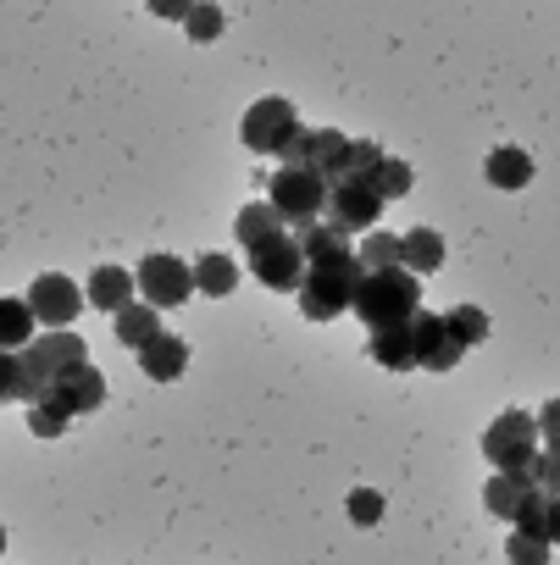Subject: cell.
<instances>
[{"label":"cell","instance_id":"6da1fadb","mask_svg":"<svg viewBox=\"0 0 560 565\" xmlns=\"http://www.w3.org/2000/svg\"><path fill=\"white\" fill-rule=\"evenodd\" d=\"M350 311H356L367 328H394V322H411V317L422 311V282H416L411 271H400V266H389V271H361Z\"/></svg>","mask_w":560,"mask_h":565},{"label":"cell","instance_id":"7a4b0ae2","mask_svg":"<svg viewBox=\"0 0 560 565\" xmlns=\"http://www.w3.org/2000/svg\"><path fill=\"white\" fill-rule=\"evenodd\" d=\"M356 282H361L356 255L328 260V266H306L300 289H295V295H300V317H306V322H334V317H345L350 300H356Z\"/></svg>","mask_w":560,"mask_h":565},{"label":"cell","instance_id":"3957f363","mask_svg":"<svg viewBox=\"0 0 560 565\" xmlns=\"http://www.w3.org/2000/svg\"><path fill=\"white\" fill-rule=\"evenodd\" d=\"M266 205L284 216V227H311V222H323V205H328V183L323 178H311V172H272V189H266Z\"/></svg>","mask_w":560,"mask_h":565},{"label":"cell","instance_id":"277c9868","mask_svg":"<svg viewBox=\"0 0 560 565\" xmlns=\"http://www.w3.org/2000/svg\"><path fill=\"white\" fill-rule=\"evenodd\" d=\"M483 455L494 460V471H521L532 455H538V422L527 411H505L488 433H483Z\"/></svg>","mask_w":560,"mask_h":565},{"label":"cell","instance_id":"5b68a950","mask_svg":"<svg viewBox=\"0 0 560 565\" xmlns=\"http://www.w3.org/2000/svg\"><path fill=\"white\" fill-rule=\"evenodd\" d=\"M244 145L255 150V156H277L295 134H300V111H295V100H277V95H266V100H255L250 111H244Z\"/></svg>","mask_w":560,"mask_h":565},{"label":"cell","instance_id":"8992f818","mask_svg":"<svg viewBox=\"0 0 560 565\" xmlns=\"http://www.w3.org/2000/svg\"><path fill=\"white\" fill-rule=\"evenodd\" d=\"M345 145L350 139H339L334 128H300L284 150H277V161H284L289 172H311V178L334 183L339 178V161H345Z\"/></svg>","mask_w":560,"mask_h":565},{"label":"cell","instance_id":"52a82bcc","mask_svg":"<svg viewBox=\"0 0 560 565\" xmlns=\"http://www.w3.org/2000/svg\"><path fill=\"white\" fill-rule=\"evenodd\" d=\"M250 277L266 282V289H277V295H295L300 277H306V255H300L295 233H277V238L255 244L250 249Z\"/></svg>","mask_w":560,"mask_h":565},{"label":"cell","instance_id":"ba28073f","mask_svg":"<svg viewBox=\"0 0 560 565\" xmlns=\"http://www.w3.org/2000/svg\"><path fill=\"white\" fill-rule=\"evenodd\" d=\"M134 282L145 289V306H156V311L189 306V295H194V277H189V266L178 255H145L139 271H134Z\"/></svg>","mask_w":560,"mask_h":565},{"label":"cell","instance_id":"9c48e42d","mask_svg":"<svg viewBox=\"0 0 560 565\" xmlns=\"http://www.w3.org/2000/svg\"><path fill=\"white\" fill-rule=\"evenodd\" d=\"M84 311V289L73 277H62V271H45V277H34V289H29V317H34V328L45 322L51 333L56 328H73V317Z\"/></svg>","mask_w":560,"mask_h":565},{"label":"cell","instance_id":"30bf717a","mask_svg":"<svg viewBox=\"0 0 560 565\" xmlns=\"http://www.w3.org/2000/svg\"><path fill=\"white\" fill-rule=\"evenodd\" d=\"M40 405L62 411L67 422H73V416H89V411H101V405H106V377H101L89 361H84V366H67V372H56V377H51V394H45Z\"/></svg>","mask_w":560,"mask_h":565},{"label":"cell","instance_id":"8fae6325","mask_svg":"<svg viewBox=\"0 0 560 565\" xmlns=\"http://www.w3.org/2000/svg\"><path fill=\"white\" fill-rule=\"evenodd\" d=\"M378 211H383V200L367 189V183H328V205H323V222L334 227V233H372V222H378Z\"/></svg>","mask_w":560,"mask_h":565},{"label":"cell","instance_id":"7c38bea8","mask_svg":"<svg viewBox=\"0 0 560 565\" xmlns=\"http://www.w3.org/2000/svg\"><path fill=\"white\" fill-rule=\"evenodd\" d=\"M411 355H416V366H427V372H455L466 350L455 344V333L444 328V317L416 311V317H411Z\"/></svg>","mask_w":560,"mask_h":565},{"label":"cell","instance_id":"4fadbf2b","mask_svg":"<svg viewBox=\"0 0 560 565\" xmlns=\"http://www.w3.org/2000/svg\"><path fill=\"white\" fill-rule=\"evenodd\" d=\"M139 372L150 383H178L189 372V344L178 333H156L150 344H139Z\"/></svg>","mask_w":560,"mask_h":565},{"label":"cell","instance_id":"5bb4252c","mask_svg":"<svg viewBox=\"0 0 560 565\" xmlns=\"http://www.w3.org/2000/svg\"><path fill=\"white\" fill-rule=\"evenodd\" d=\"M510 521H516L521 537L554 543V537H560V499H554L549 488H527V499H521V510H516Z\"/></svg>","mask_w":560,"mask_h":565},{"label":"cell","instance_id":"9a60e30c","mask_svg":"<svg viewBox=\"0 0 560 565\" xmlns=\"http://www.w3.org/2000/svg\"><path fill=\"white\" fill-rule=\"evenodd\" d=\"M23 355H29L45 377H56V372H67V366H84V361H89V355H84V339H78V333H67V328H56V333L34 339Z\"/></svg>","mask_w":560,"mask_h":565},{"label":"cell","instance_id":"2e32d148","mask_svg":"<svg viewBox=\"0 0 560 565\" xmlns=\"http://www.w3.org/2000/svg\"><path fill=\"white\" fill-rule=\"evenodd\" d=\"M84 306H95V311H123V306H134V271H123V266H95V277H89V289H84Z\"/></svg>","mask_w":560,"mask_h":565},{"label":"cell","instance_id":"e0dca14e","mask_svg":"<svg viewBox=\"0 0 560 565\" xmlns=\"http://www.w3.org/2000/svg\"><path fill=\"white\" fill-rule=\"evenodd\" d=\"M439 266H444V238H439L433 227H416V233L400 238V271H411V277L422 282V277H433Z\"/></svg>","mask_w":560,"mask_h":565},{"label":"cell","instance_id":"ac0fdd59","mask_svg":"<svg viewBox=\"0 0 560 565\" xmlns=\"http://www.w3.org/2000/svg\"><path fill=\"white\" fill-rule=\"evenodd\" d=\"M189 277H194V289H200L205 300H222V295L239 289V266H233L228 255H216V249H205V255L189 266Z\"/></svg>","mask_w":560,"mask_h":565},{"label":"cell","instance_id":"d6986e66","mask_svg":"<svg viewBox=\"0 0 560 565\" xmlns=\"http://www.w3.org/2000/svg\"><path fill=\"white\" fill-rule=\"evenodd\" d=\"M295 244H300L306 266H328V260H345V255H356V249H350V238H345V233H334L328 222H311V227H300V233H295Z\"/></svg>","mask_w":560,"mask_h":565},{"label":"cell","instance_id":"ffe728a7","mask_svg":"<svg viewBox=\"0 0 560 565\" xmlns=\"http://www.w3.org/2000/svg\"><path fill=\"white\" fill-rule=\"evenodd\" d=\"M372 361L389 366V372H411V366H416V355H411V322L372 328Z\"/></svg>","mask_w":560,"mask_h":565},{"label":"cell","instance_id":"44dd1931","mask_svg":"<svg viewBox=\"0 0 560 565\" xmlns=\"http://www.w3.org/2000/svg\"><path fill=\"white\" fill-rule=\"evenodd\" d=\"M277 233H289V227H284V216H277L266 200H261V205H244V211L233 216V238H239L244 249H255V244H266V238H277Z\"/></svg>","mask_w":560,"mask_h":565},{"label":"cell","instance_id":"7402d4cb","mask_svg":"<svg viewBox=\"0 0 560 565\" xmlns=\"http://www.w3.org/2000/svg\"><path fill=\"white\" fill-rule=\"evenodd\" d=\"M488 183L494 189H521V183H532V156L527 150H516V145H499L494 156H488Z\"/></svg>","mask_w":560,"mask_h":565},{"label":"cell","instance_id":"603a6c76","mask_svg":"<svg viewBox=\"0 0 560 565\" xmlns=\"http://www.w3.org/2000/svg\"><path fill=\"white\" fill-rule=\"evenodd\" d=\"M112 322H117V344H128V350H139V344H150L161 333V311L156 306H123Z\"/></svg>","mask_w":560,"mask_h":565},{"label":"cell","instance_id":"cb8c5ba5","mask_svg":"<svg viewBox=\"0 0 560 565\" xmlns=\"http://www.w3.org/2000/svg\"><path fill=\"white\" fill-rule=\"evenodd\" d=\"M34 344V317H29V300H0V350H29Z\"/></svg>","mask_w":560,"mask_h":565},{"label":"cell","instance_id":"d4e9b609","mask_svg":"<svg viewBox=\"0 0 560 565\" xmlns=\"http://www.w3.org/2000/svg\"><path fill=\"white\" fill-rule=\"evenodd\" d=\"M521 499H527V482L510 477V471L488 477V488H483V504H488V515H499V521H510V515L521 510Z\"/></svg>","mask_w":560,"mask_h":565},{"label":"cell","instance_id":"484cf974","mask_svg":"<svg viewBox=\"0 0 560 565\" xmlns=\"http://www.w3.org/2000/svg\"><path fill=\"white\" fill-rule=\"evenodd\" d=\"M378 161H383V145L356 139V145H345V161H339V178H334V183H367Z\"/></svg>","mask_w":560,"mask_h":565},{"label":"cell","instance_id":"4316f807","mask_svg":"<svg viewBox=\"0 0 560 565\" xmlns=\"http://www.w3.org/2000/svg\"><path fill=\"white\" fill-rule=\"evenodd\" d=\"M367 189H372L378 200H400V194H411V167H405L400 156H383V161L372 167Z\"/></svg>","mask_w":560,"mask_h":565},{"label":"cell","instance_id":"83f0119b","mask_svg":"<svg viewBox=\"0 0 560 565\" xmlns=\"http://www.w3.org/2000/svg\"><path fill=\"white\" fill-rule=\"evenodd\" d=\"M356 266H361V271H389V266H400V238H394V233H367V244L356 249Z\"/></svg>","mask_w":560,"mask_h":565},{"label":"cell","instance_id":"f1b7e54d","mask_svg":"<svg viewBox=\"0 0 560 565\" xmlns=\"http://www.w3.org/2000/svg\"><path fill=\"white\" fill-rule=\"evenodd\" d=\"M444 328L455 333V344H461V350H472V344H483V339H488V317H483L477 306H455V311H444Z\"/></svg>","mask_w":560,"mask_h":565},{"label":"cell","instance_id":"f546056e","mask_svg":"<svg viewBox=\"0 0 560 565\" xmlns=\"http://www.w3.org/2000/svg\"><path fill=\"white\" fill-rule=\"evenodd\" d=\"M350 521H356V526H378V521H383V493L356 488V493H350Z\"/></svg>","mask_w":560,"mask_h":565},{"label":"cell","instance_id":"4dcf8cb0","mask_svg":"<svg viewBox=\"0 0 560 565\" xmlns=\"http://www.w3.org/2000/svg\"><path fill=\"white\" fill-rule=\"evenodd\" d=\"M505 554H510V565H549V543H538V537H521V532H510Z\"/></svg>","mask_w":560,"mask_h":565},{"label":"cell","instance_id":"1f68e13d","mask_svg":"<svg viewBox=\"0 0 560 565\" xmlns=\"http://www.w3.org/2000/svg\"><path fill=\"white\" fill-rule=\"evenodd\" d=\"M183 23H189V40H200V45L222 34V12H216V7H189Z\"/></svg>","mask_w":560,"mask_h":565},{"label":"cell","instance_id":"d6a6232c","mask_svg":"<svg viewBox=\"0 0 560 565\" xmlns=\"http://www.w3.org/2000/svg\"><path fill=\"white\" fill-rule=\"evenodd\" d=\"M73 422L62 416V411H51V405H29V433H40V438H62Z\"/></svg>","mask_w":560,"mask_h":565},{"label":"cell","instance_id":"836d02e7","mask_svg":"<svg viewBox=\"0 0 560 565\" xmlns=\"http://www.w3.org/2000/svg\"><path fill=\"white\" fill-rule=\"evenodd\" d=\"M12 388H18V355L0 350V399H12Z\"/></svg>","mask_w":560,"mask_h":565},{"label":"cell","instance_id":"e575fe53","mask_svg":"<svg viewBox=\"0 0 560 565\" xmlns=\"http://www.w3.org/2000/svg\"><path fill=\"white\" fill-rule=\"evenodd\" d=\"M150 12H156V18H189V7H178V0H156Z\"/></svg>","mask_w":560,"mask_h":565},{"label":"cell","instance_id":"d590c367","mask_svg":"<svg viewBox=\"0 0 560 565\" xmlns=\"http://www.w3.org/2000/svg\"><path fill=\"white\" fill-rule=\"evenodd\" d=\"M0 554H7V526H0Z\"/></svg>","mask_w":560,"mask_h":565}]
</instances>
